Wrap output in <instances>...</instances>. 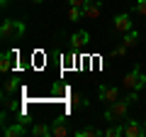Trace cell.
I'll use <instances>...</instances> for the list:
<instances>
[{
    "label": "cell",
    "instance_id": "e0dca14e",
    "mask_svg": "<svg viewBox=\"0 0 146 137\" xmlns=\"http://www.w3.org/2000/svg\"><path fill=\"white\" fill-rule=\"evenodd\" d=\"M136 15H141V17H146V0H136Z\"/></svg>",
    "mask_w": 146,
    "mask_h": 137
},
{
    "label": "cell",
    "instance_id": "30bf717a",
    "mask_svg": "<svg viewBox=\"0 0 146 137\" xmlns=\"http://www.w3.org/2000/svg\"><path fill=\"white\" fill-rule=\"evenodd\" d=\"M51 132H54V137H66V135H71V130L66 127V122H63V120H54Z\"/></svg>",
    "mask_w": 146,
    "mask_h": 137
},
{
    "label": "cell",
    "instance_id": "7c38bea8",
    "mask_svg": "<svg viewBox=\"0 0 146 137\" xmlns=\"http://www.w3.org/2000/svg\"><path fill=\"white\" fill-rule=\"evenodd\" d=\"M136 39H139L136 30H129V32H124V39H122V44H124L127 49H131V47H136Z\"/></svg>",
    "mask_w": 146,
    "mask_h": 137
},
{
    "label": "cell",
    "instance_id": "ac0fdd59",
    "mask_svg": "<svg viewBox=\"0 0 146 137\" xmlns=\"http://www.w3.org/2000/svg\"><path fill=\"white\" fill-rule=\"evenodd\" d=\"M71 103H73V105H88V100H85L83 95H78V93L71 95Z\"/></svg>",
    "mask_w": 146,
    "mask_h": 137
},
{
    "label": "cell",
    "instance_id": "ba28073f",
    "mask_svg": "<svg viewBox=\"0 0 146 137\" xmlns=\"http://www.w3.org/2000/svg\"><path fill=\"white\" fill-rule=\"evenodd\" d=\"M27 127H25V122H15V125H10V127H5V135L7 137H22V135H27Z\"/></svg>",
    "mask_w": 146,
    "mask_h": 137
},
{
    "label": "cell",
    "instance_id": "603a6c76",
    "mask_svg": "<svg viewBox=\"0 0 146 137\" xmlns=\"http://www.w3.org/2000/svg\"><path fill=\"white\" fill-rule=\"evenodd\" d=\"M141 125H144V132H146V120H144V122H141Z\"/></svg>",
    "mask_w": 146,
    "mask_h": 137
},
{
    "label": "cell",
    "instance_id": "7a4b0ae2",
    "mask_svg": "<svg viewBox=\"0 0 146 137\" xmlns=\"http://www.w3.org/2000/svg\"><path fill=\"white\" fill-rule=\"evenodd\" d=\"M25 34V25L22 22H17V20H3V25H0V39L3 42H12V39H17V37H22Z\"/></svg>",
    "mask_w": 146,
    "mask_h": 137
},
{
    "label": "cell",
    "instance_id": "52a82bcc",
    "mask_svg": "<svg viewBox=\"0 0 146 137\" xmlns=\"http://www.w3.org/2000/svg\"><path fill=\"white\" fill-rule=\"evenodd\" d=\"M100 12H102V7H100V3H85L83 5V17H88V20H98Z\"/></svg>",
    "mask_w": 146,
    "mask_h": 137
},
{
    "label": "cell",
    "instance_id": "d6986e66",
    "mask_svg": "<svg viewBox=\"0 0 146 137\" xmlns=\"http://www.w3.org/2000/svg\"><path fill=\"white\" fill-rule=\"evenodd\" d=\"M12 91H17V81H15V79L5 81V95H7V93H12Z\"/></svg>",
    "mask_w": 146,
    "mask_h": 137
},
{
    "label": "cell",
    "instance_id": "4fadbf2b",
    "mask_svg": "<svg viewBox=\"0 0 146 137\" xmlns=\"http://www.w3.org/2000/svg\"><path fill=\"white\" fill-rule=\"evenodd\" d=\"M10 68H12V52H5L3 56H0V71H3V74H7Z\"/></svg>",
    "mask_w": 146,
    "mask_h": 137
},
{
    "label": "cell",
    "instance_id": "6da1fadb",
    "mask_svg": "<svg viewBox=\"0 0 146 137\" xmlns=\"http://www.w3.org/2000/svg\"><path fill=\"white\" fill-rule=\"evenodd\" d=\"M136 103V91H127V98H119L115 103H110V108L105 110V120L110 122H124L129 108Z\"/></svg>",
    "mask_w": 146,
    "mask_h": 137
},
{
    "label": "cell",
    "instance_id": "277c9868",
    "mask_svg": "<svg viewBox=\"0 0 146 137\" xmlns=\"http://www.w3.org/2000/svg\"><path fill=\"white\" fill-rule=\"evenodd\" d=\"M98 95L105 103H115V100H119V88H117V86H100Z\"/></svg>",
    "mask_w": 146,
    "mask_h": 137
},
{
    "label": "cell",
    "instance_id": "2e32d148",
    "mask_svg": "<svg viewBox=\"0 0 146 137\" xmlns=\"http://www.w3.org/2000/svg\"><path fill=\"white\" fill-rule=\"evenodd\" d=\"M80 17H83V7H76V5H71V7H68V20H71V22L80 20Z\"/></svg>",
    "mask_w": 146,
    "mask_h": 137
},
{
    "label": "cell",
    "instance_id": "9a60e30c",
    "mask_svg": "<svg viewBox=\"0 0 146 137\" xmlns=\"http://www.w3.org/2000/svg\"><path fill=\"white\" fill-rule=\"evenodd\" d=\"M95 135H105V132L95 130V127H83V130L76 132V137H95Z\"/></svg>",
    "mask_w": 146,
    "mask_h": 137
},
{
    "label": "cell",
    "instance_id": "5b68a950",
    "mask_svg": "<svg viewBox=\"0 0 146 137\" xmlns=\"http://www.w3.org/2000/svg\"><path fill=\"white\" fill-rule=\"evenodd\" d=\"M124 135L127 137H146V132H144V125H141V122L127 118L124 120Z\"/></svg>",
    "mask_w": 146,
    "mask_h": 137
},
{
    "label": "cell",
    "instance_id": "5bb4252c",
    "mask_svg": "<svg viewBox=\"0 0 146 137\" xmlns=\"http://www.w3.org/2000/svg\"><path fill=\"white\" fill-rule=\"evenodd\" d=\"M124 135V122H119V125H110L107 130H105V137H119Z\"/></svg>",
    "mask_w": 146,
    "mask_h": 137
},
{
    "label": "cell",
    "instance_id": "7402d4cb",
    "mask_svg": "<svg viewBox=\"0 0 146 137\" xmlns=\"http://www.w3.org/2000/svg\"><path fill=\"white\" fill-rule=\"evenodd\" d=\"M32 3H34V5H39V3H44V0H32Z\"/></svg>",
    "mask_w": 146,
    "mask_h": 137
},
{
    "label": "cell",
    "instance_id": "8992f818",
    "mask_svg": "<svg viewBox=\"0 0 146 137\" xmlns=\"http://www.w3.org/2000/svg\"><path fill=\"white\" fill-rule=\"evenodd\" d=\"M131 30V17L129 15H117L115 20H112V32H129Z\"/></svg>",
    "mask_w": 146,
    "mask_h": 137
},
{
    "label": "cell",
    "instance_id": "9c48e42d",
    "mask_svg": "<svg viewBox=\"0 0 146 137\" xmlns=\"http://www.w3.org/2000/svg\"><path fill=\"white\" fill-rule=\"evenodd\" d=\"M71 44H73V49H80V47H85V44H88V32H85V30H80V32H73Z\"/></svg>",
    "mask_w": 146,
    "mask_h": 137
},
{
    "label": "cell",
    "instance_id": "8fae6325",
    "mask_svg": "<svg viewBox=\"0 0 146 137\" xmlns=\"http://www.w3.org/2000/svg\"><path fill=\"white\" fill-rule=\"evenodd\" d=\"M29 132H32V135H36V137H51V135H54V132H51V127H49V125H44V122L34 125Z\"/></svg>",
    "mask_w": 146,
    "mask_h": 137
},
{
    "label": "cell",
    "instance_id": "ffe728a7",
    "mask_svg": "<svg viewBox=\"0 0 146 137\" xmlns=\"http://www.w3.org/2000/svg\"><path fill=\"white\" fill-rule=\"evenodd\" d=\"M112 54H115V56H124V54H127V47L122 44V47H117V49H115Z\"/></svg>",
    "mask_w": 146,
    "mask_h": 137
},
{
    "label": "cell",
    "instance_id": "3957f363",
    "mask_svg": "<svg viewBox=\"0 0 146 137\" xmlns=\"http://www.w3.org/2000/svg\"><path fill=\"white\" fill-rule=\"evenodd\" d=\"M144 83H146V76L141 74V68H139V66H134L129 74L124 76V81H122V88H124V91H139Z\"/></svg>",
    "mask_w": 146,
    "mask_h": 137
},
{
    "label": "cell",
    "instance_id": "44dd1931",
    "mask_svg": "<svg viewBox=\"0 0 146 137\" xmlns=\"http://www.w3.org/2000/svg\"><path fill=\"white\" fill-rule=\"evenodd\" d=\"M88 0H71V5H76V7H83Z\"/></svg>",
    "mask_w": 146,
    "mask_h": 137
}]
</instances>
